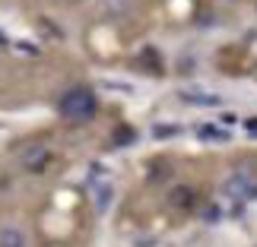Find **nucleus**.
<instances>
[{
    "label": "nucleus",
    "instance_id": "obj_8",
    "mask_svg": "<svg viewBox=\"0 0 257 247\" xmlns=\"http://www.w3.org/2000/svg\"><path fill=\"white\" fill-rule=\"evenodd\" d=\"M178 130H181V127H172V124L169 127H153V133L159 136V140H169V133H178Z\"/></svg>",
    "mask_w": 257,
    "mask_h": 247
},
{
    "label": "nucleus",
    "instance_id": "obj_3",
    "mask_svg": "<svg viewBox=\"0 0 257 247\" xmlns=\"http://www.w3.org/2000/svg\"><path fill=\"white\" fill-rule=\"evenodd\" d=\"M222 193L232 196V200H251V196H257V181L248 171H235L229 181H225Z\"/></svg>",
    "mask_w": 257,
    "mask_h": 247
},
{
    "label": "nucleus",
    "instance_id": "obj_2",
    "mask_svg": "<svg viewBox=\"0 0 257 247\" xmlns=\"http://www.w3.org/2000/svg\"><path fill=\"white\" fill-rule=\"evenodd\" d=\"M48 162H51V149H48L45 143H26L23 149H19V165H23L26 171H45Z\"/></svg>",
    "mask_w": 257,
    "mask_h": 247
},
{
    "label": "nucleus",
    "instance_id": "obj_1",
    "mask_svg": "<svg viewBox=\"0 0 257 247\" xmlns=\"http://www.w3.org/2000/svg\"><path fill=\"white\" fill-rule=\"evenodd\" d=\"M57 111H61V117H64V121H70V124H86V121H92V117H95L98 102H95L92 89L73 86V89H67V92L61 95Z\"/></svg>",
    "mask_w": 257,
    "mask_h": 247
},
{
    "label": "nucleus",
    "instance_id": "obj_6",
    "mask_svg": "<svg viewBox=\"0 0 257 247\" xmlns=\"http://www.w3.org/2000/svg\"><path fill=\"white\" fill-rule=\"evenodd\" d=\"M184 102H194V105H219L222 98L213 95V92H181Z\"/></svg>",
    "mask_w": 257,
    "mask_h": 247
},
{
    "label": "nucleus",
    "instance_id": "obj_4",
    "mask_svg": "<svg viewBox=\"0 0 257 247\" xmlns=\"http://www.w3.org/2000/svg\"><path fill=\"white\" fill-rule=\"evenodd\" d=\"M0 247H29V234L16 222H0Z\"/></svg>",
    "mask_w": 257,
    "mask_h": 247
},
{
    "label": "nucleus",
    "instance_id": "obj_5",
    "mask_svg": "<svg viewBox=\"0 0 257 247\" xmlns=\"http://www.w3.org/2000/svg\"><path fill=\"white\" fill-rule=\"evenodd\" d=\"M197 136L206 143H222V140H229V130H222V127H216V124H200L197 127Z\"/></svg>",
    "mask_w": 257,
    "mask_h": 247
},
{
    "label": "nucleus",
    "instance_id": "obj_7",
    "mask_svg": "<svg viewBox=\"0 0 257 247\" xmlns=\"http://www.w3.org/2000/svg\"><path fill=\"white\" fill-rule=\"evenodd\" d=\"M92 200H95V209H108V203H111V187L108 184H98L95 190H92Z\"/></svg>",
    "mask_w": 257,
    "mask_h": 247
}]
</instances>
